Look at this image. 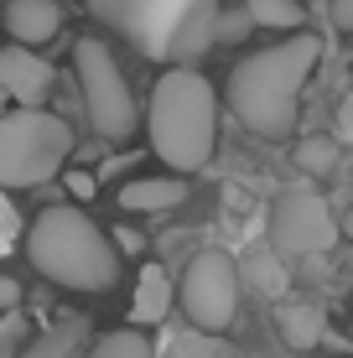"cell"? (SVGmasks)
I'll return each mask as SVG.
<instances>
[{"instance_id": "obj_6", "label": "cell", "mask_w": 353, "mask_h": 358, "mask_svg": "<svg viewBox=\"0 0 353 358\" xmlns=\"http://www.w3.org/2000/svg\"><path fill=\"white\" fill-rule=\"evenodd\" d=\"M177 301H182V312H187L192 332L224 338V327L239 317V260L229 250H198L187 260Z\"/></svg>"}, {"instance_id": "obj_14", "label": "cell", "mask_w": 353, "mask_h": 358, "mask_svg": "<svg viewBox=\"0 0 353 358\" xmlns=\"http://www.w3.org/2000/svg\"><path fill=\"white\" fill-rule=\"evenodd\" d=\"M245 16H250V27H271V31H291V36H301V27H307L301 0H245Z\"/></svg>"}, {"instance_id": "obj_7", "label": "cell", "mask_w": 353, "mask_h": 358, "mask_svg": "<svg viewBox=\"0 0 353 358\" xmlns=\"http://www.w3.org/2000/svg\"><path fill=\"white\" fill-rule=\"evenodd\" d=\"M338 213L327 208V197H317L312 187H296V192H281L271 208V244L275 255H322L338 244Z\"/></svg>"}, {"instance_id": "obj_23", "label": "cell", "mask_w": 353, "mask_h": 358, "mask_svg": "<svg viewBox=\"0 0 353 358\" xmlns=\"http://www.w3.org/2000/svg\"><path fill=\"white\" fill-rule=\"evenodd\" d=\"M115 244H120L125 255H141V250H145V239H141L136 229H115Z\"/></svg>"}, {"instance_id": "obj_17", "label": "cell", "mask_w": 353, "mask_h": 358, "mask_svg": "<svg viewBox=\"0 0 353 358\" xmlns=\"http://www.w3.org/2000/svg\"><path fill=\"white\" fill-rule=\"evenodd\" d=\"M89 358H156V348L141 338L136 327H125V332H109V338H99Z\"/></svg>"}, {"instance_id": "obj_9", "label": "cell", "mask_w": 353, "mask_h": 358, "mask_svg": "<svg viewBox=\"0 0 353 358\" xmlns=\"http://www.w3.org/2000/svg\"><path fill=\"white\" fill-rule=\"evenodd\" d=\"M6 31L16 36V47H47L57 31H63V10H57V0H10L6 6Z\"/></svg>"}, {"instance_id": "obj_15", "label": "cell", "mask_w": 353, "mask_h": 358, "mask_svg": "<svg viewBox=\"0 0 353 358\" xmlns=\"http://www.w3.org/2000/svg\"><path fill=\"white\" fill-rule=\"evenodd\" d=\"M78 332H83V322L78 317H63L52 332H42V338H31L27 348H21V358H68V348L78 343Z\"/></svg>"}, {"instance_id": "obj_22", "label": "cell", "mask_w": 353, "mask_h": 358, "mask_svg": "<svg viewBox=\"0 0 353 358\" xmlns=\"http://www.w3.org/2000/svg\"><path fill=\"white\" fill-rule=\"evenodd\" d=\"M245 27H250L245 10H234V16H218V36H224V42H234V36L245 31Z\"/></svg>"}, {"instance_id": "obj_8", "label": "cell", "mask_w": 353, "mask_h": 358, "mask_svg": "<svg viewBox=\"0 0 353 358\" xmlns=\"http://www.w3.org/2000/svg\"><path fill=\"white\" fill-rule=\"evenodd\" d=\"M0 94H10L16 104L36 109L52 94V68L27 47H0Z\"/></svg>"}, {"instance_id": "obj_21", "label": "cell", "mask_w": 353, "mask_h": 358, "mask_svg": "<svg viewBox=\"0 0 353 358\" xmlns=\"http://www.w3.org/2000/svg\"><path fill=\"white\" fill-rule=\"evenodd\" d=\"M16 306H21V280H10V275H0V312H16Z\"/></svg>"}, {"instance_id": "obj_26", "label": "cell", "mask_w": 353, "mask_h": 358, "mask_svg": "<svg viewBox=\"0 0 353 358\" xmlns=\"http://www.w3.org/2000/svg\"><path fill=\"white\" fill-rule=\"evenodd\" d=\"M281 358H296V353H281Z\"/></svg>"}, {"instance_id": "obj_10", "label": "cell", "mask_w": 353, "mask_h": 358, "mask_svg": "<svg viewBox=\"0 0 353 358\" xmlns=\"http://www.w3.org/2000/svg\"><path fill=\"white\" fill-rule=\"evenodd\" d=\"M187 182L182 177H136L120 187V208L125 213H166V208H182L187 203Z\"/></svg>"}, {"instance_id": "obj_5", "label": "cell", "mask_w": 353, "mask_h": 358, "mask_svg": "<svg viewBox=\"0 0 353 358\" xmlns=\"http://www.w3.org/2000/svg\"><path fill=\"white\" fill-rule=\"evenodd\" d=\"M73 73H78V94H83V109H89V125L104 141H125L141 125V109H136V94H130L115 52L99 36H83L73 47Z\"/></svg>"}, {"instance_id": "obj_4", "label": "cell", "mask_w": 353, "mask_h": 358, "mask_svg": "<svg viewBox=\"0 0 353 358\" xmlns=\"http://www.w3.org/2000/svg\"><path fill=\"white\" fill-rule=\"evenodd\" d=\"M68 151H73L68 120L47 115V109L0 115V187H36V182L57 177Z\"/></svg>"}, {"instance_id": "obj_12", "label": "cell", "mask_w": 353, "mask_h": 358, "mask_svg": "<svg viewBox=\"0 0 353 358\" xmlns=\"http://www.w3.org/2000/svg\"><path fill=\"white\" fill-rule=\"evenodd\" d=\"M172 280H166V270L161 265H145L141 270V280H136V301H130V322L136 327H151V322H161L166 312H172Z\"/></svg>"}, {"instance_id": "obj_16", "label": "cell", "mask_w": 353, "mask_h": 358, "mask_svg": "<svg viewBox=\"0 0 353 358\" xmlns=\"http://www.w3.org/2000/svg\"><path fill=\"white\" fill-rule=\"evenodd\" d=\"M172 353L177 358H245V353H239L234 348V343H224V338H208V332H182V338L172 343Z\"/></svg>"}, {"instance_id": "obj_11", "label": "cell", "mask_w": 353, "mask_h": 358, "mask_svg": "<svg viewBox=\"0 0 353 358\" xmlns=\"http://www.w3.org/2000/svg\"><path fill=\"white\" fill-rule=\"evenodd\" d=\"M275 332L286 338L291 353H307V348H317V343H322L327 317L312 301H281V312H275Z\"/></svg>"}, {"instance_id": "obj_1", "label": "cell", "mask_w": 353, "mask_h": 358, "mask_svg": "<svg viewBox=\"0 0 353 358\" xmlns=\"http://www.w3.org/2000/svg\"><path fill=\"white\" fill-rule=\"evenodd\" d=\"M317 57H322V42L301 31V36L265 47V52H250L245 63H234V73H229V109H234V120L245 130L265 135V141L291 135L301 89H307Z\"/></svg>"}, {"instance_id": "obj_25", "label": "cell", "mask_w": 353, "mask_h": 358, "mask_svg": "<svg viewBox=\"0 0 353 358\" xmlns=\"http://www.w3.org/2000/svg\"><path fill=\"white\" fill-rule=\"evenodd\" d=\"M343 234H348V239H353V208H348V218H343Z\"/></svg>"}, {"instance_id": "obj_3", "label": "cell", "mask_w": 353, "mask_h": 358, "mask_svg": "<svg viewBox=\"0 0 353 358\" xmlns=\"http://www.w3.org/2000/svg\"><path fill=\"white\" fill-rule=\"evenodd\" d=\"M27 255L63 291H89L94 296V291H109L120 280L115 239L73 203H57V208L36 213V224L27 229Z\"/></svg>"}, {"instance_id": "obj_18", "label": "cell", "mask_w": 353, "mask_h": 358, "mask_svg": "<svg viewBox=\"0 0 353 358\" xmlns=\"http://www.w3.org/2000/svg\"><path fill=\"white\" fill-rule=\"evenodd\" d=\"M296 166L307 171V177H327V171L338 166V141H327V135L301 141V145H296Z\"/></svg>"}, {"instance_id": "obj_2", "label": "cell", "mask_w": 353, "mask_h": 358, "mask_svg": "<svg viewBox=\"0 0 353 358\" xmlns=\"http://www.w3.org/2000/svg\"><path fill=\"white\" fill-rule=\"evenodd\" d=\"M145 130H151V151L177 177L203 171L213 162V145H218L213 83L192 68H166L151 89V104H145Z\"/></svg>"}, {"instance_id": "obj_19", "label": "cell", "mask_w": 353, "mask_h": 358, "mask_svg": "<svg viewBox=\"0 0 353 358\" xmlns=\"http://www.w3.org/2000/svg\"><path fill=\"white\" fill-rule=\"evenodd\" d=\"M27 322H21L16 312L10 317H0V358H21V348H27Z\"/></svg>"}, {"instance_id": "obj_20", "label": "cell", "mask_w": 353, "mask_h": 358, "mask_svg": "<svg viewBox=\"0 0 353 358\" xmlns=\"http://www.w3.org/2000/svg\"><path fill=\"white\" fill-rule=\"evenodd\" d=\"M68 192H73V197H83V203H89V197L99 192V182H94V171H68Z\"/></svg>"}, {"instance_id": "obj_24", "label": "cell", "mask_w": 353, "mask_h": 358, "mask_svg": "<svg viewBox=\"0 0 353 358\" xmlns=\"http://www.w3.org/2000/svg\"><path fill=\"white\" fill-rule=\"evenodd\" d=\"M333 21L343 31H353V0H333Z\"/></svg>"}, {"instance_id": "obj_13", "label": "cell", "mask_w": 353, "mask_h": 358, "mask_svg": "<svg viewBox=\"0 0 353 358\" xmlns=\"http://www.w3.org/2000/svg\"><path fill=\"white\" fill-rule=\"evenodd\" d=\"M245 280L260 296H271V301H286V286H291V270H286V255H275V250H254L245 255Z\"/></svg>"}]
</instances>
